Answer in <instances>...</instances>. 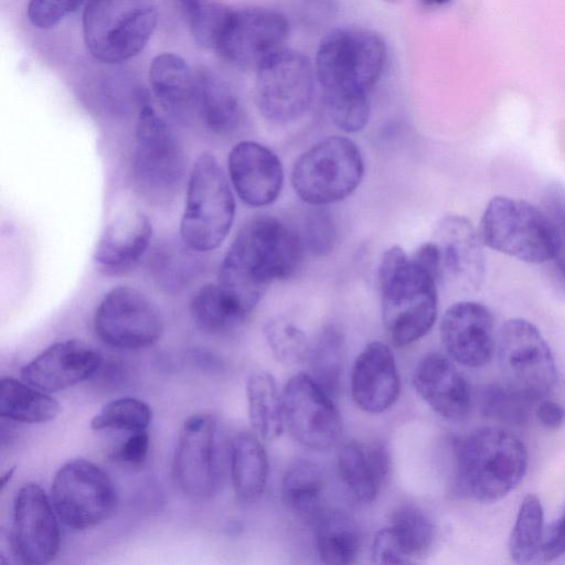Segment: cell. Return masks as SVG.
Returning a JSON list of instances; mask_svg holds the SVG:
<instances>
[{"instance_id": "obj_1", "label": "cell", "mask_w": 565, "mask_h": 565, "mask_svg": "<svg viewBox=\"0 0 565 565\" xmlns=\"http://www.w3.org/2000/svg\"><path fill=\"white\" fill-rule=\"evenodd\" d=\"M305 246L299 233L271 216L247 222L236 234L218 270L217 284L253 312L268 287L294 277Z\"/></svg>"}, {"instance_id": "obj_2", "label": "cell", "mask_w": 565, "mask_h": 565, "mask_svg": "<svg viewBox=\"0 0 565 565\" xmlns=\"http://www.w3.org/2000/svg\"><path fill=\"white\" fill-rule=\"evenodd\" d=\"M377 285L383 323L395 345H409L430 331L437 318V279L399 246L382 255Z\"/></svg>"}, {"instance_id": "obj_3", "label": "cell", "mask_w": 565, "mask_h": 565, "mask_svg": "<svg viewBox=\"0 0 565 565\" xmlns=\"http://www.w3.org/2000/svg\"><path fill=\"white\" fill-rule=\"evenodd\" d=\"M454 456L457 491L484 503L509 494L527 467L523 441L500 427H483L457 440Z\"/></svg>"}, {"instance_id": "obj_4", "label": "cell", "mask_w": 565, "mask_h": 565, "mask_svg": "<svg viewBox=\"0 0 565 565\" xmlns=\"http://www.w3.org/2000/svg\"><path fill=\"white\" fill-rule=\"evenodd\" d=\"M157 23L154 0H88L82 19L84 43L97 61L119 64L143 51Z\"/></svg>"}, {"instance_id": "obj_5", "label": "cell", "mask_w": 565, "mask_h": 565, "mask_svg": "<svg viewBox=\"0 0 565 565\" xmlns=\"http://www.w3.org/2000/svg\"><path fill=\"white\" fill-rule=\"evenodd\" d=\"M483 245L530 264L551 262L558 239L555 226L542 209L508 196H494L480 222Z\"/></svg>"}, {"instance_id": "obj_6", "label": "cell", "mask_w": 565, "mask_h": 565, "mask_svg": "<svg viewBox=\"0 0 565 565\" xmlns=\"http://www.w3.org/2000/svg\"><path fill=\"white\" fill-rule=\"evenodd\" d=\"M185 169V153L175 134L150 105L142 104L131 163L137 190L151 203H169L181 188Z\"/></svg>"}, {"instance_id": "obj_7", "label": "cell", "mask_w": 565, "mask_h": 565, "mask_svg": "<svg viewBox=\"0 0 565 565\" xmlns=\"http://www.w3.org/2000/svg\"><path fill=\"white\" fill-rule=\"evenodd\" d=\"M180 237L191 248L215 249L227 236L235 216V200L217 159L202 153L189 177Z\"/></svg>"}, {"instance_id": "obj_8", "label": "cell", "mask_w": 565, "mask_h": 565, "mask_svg": "<svg viewBox=\"0 0 565 565\" xmlns=\"http://www.w3.org/2000/svg\"><path fill=\"white\" fill-rule=\"evenodd\" d=\"M364 162L355 142L332 136L311 146L295 161L291 184L311 206H326L348 198L359 186Z\"/></svg>"}, {"instance_id": "obj_9", "label": "cell", "mask_w": 565, "mask_h": 565, "mask_svg": "<svg viewBox=\"0 0 565 565\" xmlns=\"http://www.w3.org/2000/svg\"><path fill=\"white\" fill-rule=\"evenodd\" d=\"M386 46L375 32L360 28L327 34L316 56V74L323 92L365 93L380 79Z\"/></svg>"}, {"instance_id": "obj_10", "label": "cell", "mask_w": 565, "mask_h": 565, "mask_svg": "<svg viewBox=\"0 0 565 565\" xmlns=\"http://www.w3.org/2000/svg\"><path fill=\"white\" fill-rule=\"evenodd\" d=\"M495 349L503 385L532 403L545 398L557 381L548 343L530 321L513 318L500 328Z\"/></svg>"}, {"instance_id": "obj_11", "label": "cell", "mask_w": 565, "mask_h": 565, "mask_svg": "<svg viewBox=\"0 0 565 565\" xmlns=\"http://www.w3.org/2000/svg\"><path fill=\"white\" fill-rule=\"evenodd\" d=\"M51 500L66 526L83 531L92 529L115 512L118 504L116 487L98 465L76 458L62 465L51 484Z\"/></svg>"}, {"instance_id": "obj_12", "label": "cell", "mask_w": 565, "mask_h": 565, "mask_svg": "<svg viewBox=\"0 0 565 565\" xmlns=\"http://www.w3.org/2000/svg\"><path fill=\"white\" fill-rule=\"evenodd\" d=\"M223 437L209 414L188 417L178 435L173 456V478L183 494L194 501L215 495L222 484L225 462Z\"/></svg>"}, {"instance_id": "obj_13", "label": "cell", "mask_w": 565, "mask_h": 565, "mask_svg": "<svg viewBox=\"0 0 565 565\" xmlns=\"http://www.w3.org/2000/svg\"><path fill=\"white\" fill-rule=\"evenodd\" d=\"M256 70V104L267 120L289 124L307 111L313 97L315 74L305 54L281 49Z\"/></svg>"}, {"instance_id": "obj_14", "label": "cell", "mask_w": 565, "mask_h": 565, "mask_svg": "<svg viewBox=\"0 0 565 565\" xmlns=\"http://www.w3.org/2000/svg\"><path fill=\"white\" fill-rule=\"evenodd\" d=\"M97 337L107 345L136 350L156 343L163 321L156 305L139 290L120 286L102 298L94 316Z\"/></svg>"}, {"instance_id": "obj_15", "label": "cell", "mask_w": 565, "mask_h": 565, "mask_svg": "<svg viewBox=\"0 0 565 565\" xmlns=\"http://www.w3.org/2000/svg\"><path fill=\"white\" fill-rule=\"evenodd\" d=\"M285 424L302 446L322 451L331 448L342 431V420L332 397L307 373L289 379L281 394Z\"/></svg>"}, {"instance_id": "obj_16", "label": "cell", "mask_w": 565, "mask_h": 565, "mask_svg": "<svg viewBox=\"0 0 565 565\" xmlns=\"http://www.w3.org/2000/svg\"><path fill=\"white\" fill-rule=\"evenodd\" d=\"M288 34V20L276 10H233L216 52L236 66L257 68L284 49Z\"/></svg>"}, {"instance_id": "obj_17", "label": "cell", "mask_w": 565, "mask_h": 565, "mask_svg": "<svg viewBox=\"0 0 565 565\" xmlns=\"http://www.w3.org/2000/svg\"><path fill=\"white\" fill-rule=\"evenodd\" d=\"M58 515L51 498L36 483L19 489L13 503L12 542L15 554L26 564L52 562L61 548Z\"/></svg>"}, {"instance_id": "obj_18", "label": "cell", "mask_w": 565, "mask_h": 565, "mask_svg": "<svg viewBox=\"0 0 565 565\" xmlns=\"http://www.w3.org/2000/svg\"><path fill=\"white\" fill-rule=\"evenodd\" d=\"M440 339L448 355L461 365L481 367L495 350L494 319L491 311L476 301L450 306L440 321Z\"/></svg>"}, {"instance_id": "obj_19", "label": "cell", "mask_w": 565, "mask_h": 565, "mask_svg": "<svg viewBox=\"0 0 565 565\" xmlns=\"http://www.w3.org/2000/svg\"><path fill=\"white\" fill-rule=\"evenodd\" d=\"M102 364L103 355L95 347L70 339L43 350L22 366L20 375L26 383L53 393L88 380Z\"/></svg>"}, {"instance_id": "obj_20", "label": "cell", "mask_w": 565, "mask_h": 565, "mask_svg": "<svg viewBox=\"0 0 565 565\" xmlns=\"http://www.w3.org/2000/svg\"><path fill=\"white\" fill-rule=\"evenodd\" d=\"M434 242L440 255V280L466 291L477 290L484 278L482 241L461 215H446L437 224Z\"/></svg>"}, {"instance_id": "obj_21", "label": "cell", "mask_w": 565, "mask_h": 565, "mask_svg": "<svg viewBox=\"0 0 565 565\" xmlns=\"http://www.w3.org/2000/svg\"><path fill=\"white\" fill-rule=\"evenodd\" d=\"M227 168L232 184L245 204L262 207L279 196L282 166L266 146L249 140L236 143L228 153Z\"/></svg>"}, {"instance_id": "obj_22", "label": "cell", "mask_w": 565, "mask_h": 565, "mask_svg": "<svg viewBox=\"0 0 565 565\" xmlns=\"http://www.w3.org/2000/svg\"><path fill=\"white\" fill-rule=\"evenodd\" d=\"M401 379L394 354L380 341L370 342L356 356L351 373V395L362 411L379 414L399 396Z\"/></svg>"}, {"instance_id": "obj_23", "label": "cell", "mask_w": 565, "mask_h": 565, "mask_svg": "<svg viewBox=\"0 0 565 565\" xmlns=\"http://www.w3.org/2000/svg\"><path fill=\"white\" fill-rule=\"evenodd\" d=\"M414 386L422 399L445 419L460 422L470 413L469 384L452 361L440 353L427 354L418 362Z\"/></svg>"}, {"instance_id": "obj_24", "label": "cell", "mask_w": 565, "mask_h": 565, "mask_svg": "<svg viewBox=\"0 0 565 565\" xmlns=\"http://www.w3.org/2000/svg\"><path fill=\"white\" fill-rule=\"evenodd\" d=\"M151 236L152 225L146 214L136 210L124 211L105 226L94 260L105 273H124L141 258Z\"/></svg>"}, {"instance_id": "obj_25", "label": "cell", "mask_w": 565, "mask_h": 565, "mask_svg": "<svg viewBox=\"0 0 565 565\" xmlns=\"http://www.w3.org/2000/svg\"><path fill=\"white\" fill-rule=\"evenodd\" d=\"M149 82L161 107L184 125L198 124V75L174 53L156 55L149 66Z\"/></svg>"}, {"instance_id": "obj_26", "label": "cell", "mask_w": 565, "mask_h": 565, "mask_svg": "<svg viewBox=\"0 0 565 565\" xmlns=\"http://www.w3.org/2000/svg\"><path fill=\"white\" fill-rule=\"evenodd\" d=\"M341 480L349 492L363 503L376 499L391 472V455L382 441L353 440L338 457Z\"/></svg>"}, {"instance_id": "obj_27", "label": "cell", "mask_w": 565, "mask_h": 565, "mask_svg": "<svg viewBox=\"0 0 565 565\" xmlns=\"http://www.w3.org/2000/svg\"><path fill=\"white\" fill-rule=\"evenodd\" d=\"M198 75V124L209 131L226 136L233 134L243 119L242 107L230 85L209 70Z\"/></svg>"}, {"instance_id": "obj_28", "label": "cell", "mask_w": 565, "mask_h": 565, "mask_svg": "<svg viewBox=\"0 0 565 565\" xmlns=\"http://www.w3.org/2000/svg\"><path fill=\"white\" fill-rule=\"evenodd\" d=\"M255 433L241 431L232 440L228 457L234 492L245 503L263 494L268 478V459Z\"/></svg>"}, {"instance_id": "obj_29", "label": "cell", "mask_w": 565, "mask_h": 565, "mask_svg": "<svg viewBox=\"0 0 565 565\" xmlns=\"http://www.w3.org/2000/svg\"><path fill=\"white\" fill-rule=\"evenodd\" d=\"M316 547L320 561L329 565H348L360 554L362 537L355 520L339 509H323L316 521Z\"/></svg>"}, {"instance_id": "obj_30", "label": "cell", "mask_w": 565, "mask_h": 565, "mask_svg": "<svg viewBox=\"0 0 565 565\" xmlns=\"http://www.w3.org/2000/svg\"><path fill=\"white\" fill-rule=\"evenodd\" d=\"M191 318L198 329L212 335L237 330L250 312L220 284H206L196 290L190 302Z\"/></svg>"}, {"instance_id": "obj_31", "label": "cell", "mask_w": 565, "mask_h": 565, "mask_svg": "<svg viewBox=\"0 0 565 565\" xmlns=\"http://www.w3.org/2000/svg\"><path fill=\"white\" fill-rule=\"evenodd\" d=\"M200 252L186 245L182 238L159 243L148 259V270L161 290L175 294L182 291L200 275L203 264Z\"/></svg>"}, {"instance_id": "obj_32", "label": "cell", "mask_w": 565, "mask_h": 565, "mask_svg": "<svg viewBox=\"0 0 565 565\" xmlns=\"http://www.w3.org/2000/svg\"><path fill=\"white\" fill-rule=\"evenodd\" d=\"M324 477L318 465L307 459L294 461L285 471L280 494L297 518L313 523L323 511Z\"/></svg>"}, {"instance_id": "obj_33", "label": "cell", "mask_w": 565, "mask_h": 565, "mask_svg": "<svg viewBox=\"0 0 565 565\" xmlns=\"http://www.w3.org/2000/svg\"><path fill=\"white\" fill-rule=\"evenodd\" d=\"M60 412L58 402L23 380L6 376L0 382V415L18 423L43 424Z\"/></svg>"}, {"instance_id": "obj_34", "label": "cell", "mask_w": 565, "mask_h": 565, "mask_svg": "<svg viewBox=\"0 0 565 565\" xmlns=\"http://www.w3.org/2000/svg\"><path fill=\"white\" fill-rule=\"evenodd\" d=\"M248 417L254 433L263 440H274L284 430L282 398L271 374L257 371L246 384Z\"/></svg>"}, {"instance_id": "obj_35", "label": "cell", "mask_w": 565, "mask_h": 565, "mask_svg": "<svg viewBox=\"0 0 565 565\" xmlns=\"http://www.w3.org/2000/svg\"><path fill=\"white\" fill-rule=\"evenodd\" d=\"M386 529L407 564L415 557L426 555L436 535L435 525L428 514L411 503L394 509Z\"/></svg>"}, {"instance_id": "obj_36", "label": "cell", "mask_w": 565, "mask_h": 565, "mask_svg": "<svg viewBox=\"0 0 565 565\" xmlns=\"http://www.w3.org/2000/svg\"><path fill=\"white\" fill-rule=\"evenodd\" d=\"M310 376L331 396L341 386L345 358V338L335 324L324 327L310 345L308 355Z\"/></svg>"}, {"instance_id": "obj_37", "label": "cell", "mask_w": 565, "mask_h": 565, "mask_svg": "<svg viewBox=\"0 0 565 565\" xmlns=\"http://www.w3.org/2000/svg\"><path fill=\"white\" fill-rule=\"evenodd\" d=\"M544 511L535 494H526L519 508L518 515L509 537V554L518 564L533 561L541 552L544 535Z\"/></svg>"}, {"instance_id": "obj_38", "label": "cell", "mask_w": 565, "mask_h": 565, "mask_svg": "<svg viewBox=\"0 0 565 565\" xmlns=\"http://www.w3.org/2000/svg\"><path fill=\"white\" fill-rule=\"evenodd\" d=\"M192 38L204 49L216 51L233 10L217 0H175Z\"/></svg>"}, {"instance_id": "obj_39", "label": "cell", "mask_w": 565, "mask_h": 565, "mask_svg": "<svg viewBox=\"0 0 565 565\" xmlns=\"http://www.w3.org/2000/svg\"><path fill=\"white\" fill-rule=\"evenodd\" d=\"M151 407L136 397H120L106 403L92 418L90 428L99 430L137 431L148 429Z\"/></svg>"}, {"instance_id": "obj_40", "label": "cell", "mask_w": 565, "mask_h": 565, "mask_svg": "<svg viewBox=\"0 0 565 565\" xmlns=\"http://www.w3.org/2000/svg\"><path fill=\"white\" fill-rule=\"evenodd\" d=\"M265 339L275 358L295 364L307 358L310 343L305 332L285 317L276 316L264 326Z\"/></svg>"}, {"instance_id": "obj_41", "label": "cell", "mask_w": 565, "mask_h": 565, "mask_svg": "<svg viewBox=\"0 0 565 565\" xmlns=\"http://www.w3.org/2000/svg\"><path fill=\"white\" fill-rule=\"evenodd\" d=\"M327 113L339 129L356 132L365 127L370 116L367 94L356 92H324Z\"/></svg>"}, {"instance_id": "obj_42", "label": "cell", "mask_w": 565, "mask_h": 565, "mask_svg": "<svg viewBox=\"0 0 565 565\" xmlns=\"http://www.w3.org/2000/svg\"><path fill=\"white\" fill-rule=\"evenodd\" d=\"M305 248L316 256L329 255L338 241L332 214L323 206H313L303 217L299 233Z\"/></svg>"}, {"instance_id": "obj_43", "label": "cell", "mask_w": 565, "mask_h": 565, "mask_svg": "<svg viewBox=\"0 0 565 565\" xmlns=\"http://www.w3.org/2000/svg\"><path fill=\"white\" fill-rule=\"evenodd\" d=\"M543 210L552 220L558 239V246L552 262L553 276L565 289V185L550 183L543 194Z\"/></svg>"}, {"instance_id": "obj_44", "label": "cell", "mask_w": 565, "mask_h": 565, "mask_svg": "<svg viewBox=\"0 0 565 565\" xmlns=\"http://www.w3.org/2000/svg\"><path fill=\"white\" fill-rule=\"evenodd\" d=\"M529 402L524 401L504 385H492L481 394L482 412L497 420L521 424L527 416Z\"/></svg>"}, {"instance_id": "obj_45", "label": "cell", "mask_w": 565, "mask_h": 565, "mask_svg": "<svg viewBox=\"0 0 565 565\" xmlns=\"http://www.w3.org/2000/svg\"><path fill=\"white\" fill-rule=\"evenodd\" d=\"M88 0H30L26 15L30 23L42 30L56 26Z\"/></svg>"}, {"instance_id": "obj_46", "label": "cell", "mask_w": 565, "mask_h": 565, "mask_svg": "<svg viewBox=\"0 0 565 565\" xmlns=\"http://www.w3.org/2000/svg\"><path fill=\"white\" fill-rule=\"evenodd\" d=\"M150 436L147 429L131 431L109 455L113 461L128 466L139 467L148 456Z\"/></svg>"}, {"instance_id": "obj_47", "label": "cell", "mask_w": 565, "mask_h": 565, "mask_svg": "<svg viewBox=\"0 0 565 565\" xmlns=\"http://www.w3.org/2000/svg\"><path fill=\"white\" fill-rule=\"evenodd\" d=\"M371 558L376 564H407L386 527L375 534L371 548Z\"/></svg>"}, {"instance_id": "obj_48", "label": "cell", "mask_w": 565, "mask_h": 565, "mask_svg": "<svg viewBox=\"0 0 565 565\" xmlns=\"http://www.w3.org/2000/svg\"><path fill=\"white\" fill-rule=\"evenodd\" d=\"M540 553L548 562L565 555V513L544 533Z\"/></svg>"}, {"instance_id": "obj_49", "label": "cell", "mask_w": 565, "mask_h": 565, "mask_svg": "<svg viewBox=\"0 0 565 565\" xmlns=\"http://www.w3.org/2000/svg\"><path fill=\"white\" fill-rule=\"evenodd\" d=\"M411 258L435 277L437 281L440 280V255L438 246L434 241L418 246Z\"/></svg>"}, {"instance_id": "obj_50", "label": "cell", "mask_w": 565, "mask_h": 565, "mask_svg": "<svg viewBox=\"0 0 565 565\" xmlns=\"http://www.w3.org/2000/svg\"><path fill=\"white\" fill-rule=\"evenodd\" d=\"M536 416L539 422L547 429H557L565 422V408L562 404L551 399L539 401Z\"/></svg>"}, {"instance_id": "obj_51", "label": "cell", "mask_w": 565, "mask_h": 565, "mask_svg": "<svg viewBox=\"0 0 565 565\" xmlns=\"http://www.w3.org/2000/svg\"><path fill=\"white\" fill-rule=\"evenodd\" d=\"M301 11L307 22L319 24L333 17L335 6L333 0H302Z\"/></svg>"}, {"instance_id": "obj_52", "label": "cell", "mask_w": 565, "mask_h": 565, "mask_svg": "<svg viewBox=\"0 0 565 565\" xmlns=\"http://www.w3.org/2000/svg\"><path fill=\"white\" fill-rule=\"evenodd\" d=\"M13 472H14V467L10 468L9 470H7V472L2 476V481H1V489L3 490V488L6 487L7 484V480L11 479L12 476H13Z\"/></svg>"}, {"instance_id": "obj_53", "label": "cell", "mask_w": 565, "mask_h": 565, "mask_svg": "<svg viewBox=\"0 0 565 565\" xmlns=\"http://www.w3.org/2000/svg\"><path fill=\"white\" fill-rule=\"evenodd\" d=\"M430 4H445L449 2L450 0H426Z\"/></svg>"}, {"instance_id": "obj_54", "label": "cell", "mask_w": 565, "mask_h": 565, "mask_svg": "<svg viewBox=\"0 0 565 565\" xmlns=\"http://www.w3.org/2000/svg\"><path fill=\"white\" fill-rule=\"evenodd\" d=\"M384 1H387V2H391V3H395V2H399L402 0H384Z\"/></svg>"}]
</instances>
